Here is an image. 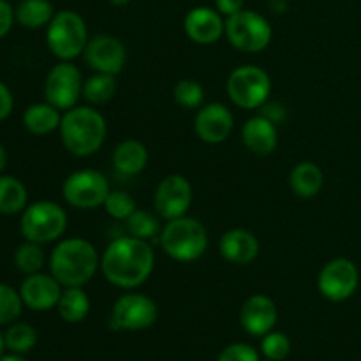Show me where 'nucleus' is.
<instances>
[{
  "label": "nucleus",
  "mask_w": 361,
  "mask_h": 361,
  "mask_svg": "<svg viewBox=\"0 0 361 361\" xmlns=\"http://www.w3.org/2000/svg\"><path fill=\"white\" fill-rule=\"evenodd\" d=\"M154 268L155 252L150 242L130 235L111 240L101 256V271L106 281L127 291L143 286Z\"/></svg>",
  "instance_id": "obj_1"
},
{
  "label": "nucleus",
  "mask_w": 361,
  "mask_h": 361,
  "mask_svg": "<svg viewBox=\"0 0 361 361\" xmlns=\"http://www.w3.org/2000/svg\"><path fill=\"white\" fill-rule=\"evenodd\" d=\"M99 268L101 256L85 238L60 240L49 254V274L63 288H85Z\"/></svg>",
  "instance_id": "obj_2"
},
{
  "label": "nucleus",
  "mask_w": 361,
  "mask_h": 361,
  "mask_svg": "<svg viewBox=\"0 0 361 361\" xmlns=\"http://www.w3.org/2000/svg\"><path fill=\"white\" fill-rule=\"evenodd\" d=\"M60 140L74 157H90L101 150L108 134V123L102 113L92 106H74L62 115Z\"/></svg>",
  "instance_id": "obj_3"
},
{
  "label": "nucleus",
  "mask_w": 361,
  "mask_h": 361,
  "mask_svg": "<svg viewBox=\"0 0 361 361\" xmlns=\"http://www.w3.org/2000/svg\"><path fill=\"white\" fill-rule=\"evenodd\" d=\"M162 250L178 263H192L203 257L208 249V231L201 221L194 217L175 219L166 222L159 235Z\"/></svg>",
  "instance_id": "obj_4"
},
{
  "label": "nucleus",
  "mask_w": 361,
  "mask_h": 361,
  "mask_svg": "<svg viewBox=\"0 0 361 361\" xmlns=\"http://www.w3.org/2000/svg\"><path fill=\"white\" fill-rule=\"evenodd\" d=\"M88 30L80 13L63 9L55 13L46 30V44L59 60H74L85 51Z\"/></svg>",
  "instance_id": "obj_5"
},
{
  "label": "nucleus",
  "mask_w": 361,
  "mask_h": 361,
  "mask_svg": "<svg viewBox=\"0 0 361 361\" xmlns=\"http://www.w3.org/2000/svg\"><path fill=\"white\" fill-rule=\"evenodd\" d=\"M67 222L66 208L55 201H37L21 212L20 229L25 240L44 245L56 242L66 233Z\"/></svg>",
  "instance_id": "obj_6"
},
{
  "label": "nucleus",
  "mask_w": 361,
  "mask_h": 361,
  "mask_svg": "<svg viewBox=\"0 0 361 361\" xmlns=\"http://www.w3.org/2000/svg\"><path fill=\"white\" fill-rule=\"evenodd\" d=\"M229 99L242 109H259L268 102L271 94L270 74L259 66L245 63L229 74L226 83Z\"/></svg>",
  "instance_id": "obj_7"
},
{
  "label": "nucleus",
  "mask_w": 361,
  "mask_h": 361,
  "mask_svg": "<svg viewBox=\"0 0 361 361\" xmlns=\"http://www.w3.org/2000/svg\"><path fill=\"white\" fill-rule=\"evenodd\" d=\"M271 25L257 11L242 9L226 18V37L233 48L243 53H261L271 42Z\"/></svg>",
  "instance_id": "obj_8"
},
{
  "label": "nucleus",
  "mask_w": 361,
  "mask_h": 361,
  "mask_svg": "<svg viewBox=\"0 0 361 361\" xmlns=\"http://www.w3.org/2000/svg\"><path fill=\"white\" fill-rule=\"evenodd\" d=\"M111 192L109 182L97 169H78L71 173L62 185V196L69 207L78 210H94L102 207Z\"/></svg>",
  "instance_id": "obj_9"
},
{
  "label": "nucleus",
  "mask_w": 361,
  "mask_h": 361,
  "mask_svg": "<svg viewBox=\"0 0 361 361\" xmlns=\"http://www.w3.org/2000/svg\"><path fill=\"white\" fill-rule=\"evenodd\" d=\"M157 303L143 293H126L111 309L109 326L116 331H141L157 321Z\"/></svg>",
  "instance_id": "obj_10"
},
{
  "label": "nucleus",
  "mask_w": 361,
  "mask_h": 361,
  "mask_svg": "<svg viewBox=\"0 0 361 361\" xmlns=\"http://www.w3.org/2000/svg\"><path fill=\"white\" fill-rule=\"evenodd\" d=\"M83 74L69 60H60L56 66L49 69L44 81L46 102L55 106L60 111L78 106V101L83 95Z\"/></svg>",
  "instance_id": "obj_11"
},
{
  "label": "nucleus",
  "mask_w": 361,
  "mask_h": 361,
  "mask_svg": "<svg viewBox=\"0 0 361 361\" xmlns=\"http://www.w3.org/2000/svg\"><path fill=\"white\" fill-rule=\"evenodd\" d=\"M360 286V270L348 257H335L321 268L317 289L328 302L341 303L351 298Z\"/></svg>",
  "instance_id": "obj_12"
},
{
  "label": "nucleus",
  "mask_w": 361,
  "mask_h": 361,
  "mask_svg": "<svg viewBox=\"0 0 361 361\" xmlns=\"http://www.w3.org/2000/svg\"><path fill=\"white\" fill-rule=\"evenodd\" d=\"M192 204V185L183 175L173 173L159 182L154 194L155 214L169 222L183 217Z\"/></svg>",
  "instance_id": "obj_13"
},
{
  "label": "nucleus",
  "mask_w": 361,
  "mask_h": 361,
  "mask_svg": "<svg viewBox=\"0 0 361 361\" xmlns=\"http://www.w3.org/2000/svg\"><path fill=\"white\" fill-rule=\"evenodd\" d=\"M85 62L95 73L118 76L127 63V48L111 34H99L88 39L83 51Z\"/></svg>",
  "instance_id": "obj_14"
},
{
  "label": "nucleus",
  "mask_w": 361,
  "mask_h": 361,
  "mask_svg": "<svg viewBox=\"0 0 361 361\" xmlns=\"http://www.w3.org/2000/svg\"><path fill=\"white\" fill-rule=\"evenodd\" d=\"M235 129V116L222 102L203 104L194 118V133L203 143L221 145L231 136Z\"/></svg>",
  "instance_id": "obj_15"
},
{
  "label": "nucleus",
  "mask_w": 361,
  "mask_h": 361,
  "mask_svg": "<svg viewBox=\"0 0 361 361\" xmlns=\"http://www.w3.org/2000/svg\"><path fill=\"white\" fill-rule=\"evenodd\" d=\"M63 286L53 277L51 274H32L25 277L20 286V295L23 300V305L35 312H48L59 305V300L62 296Z\"/></svg>",
  "instance_id": "obj_16"
},
{
  "label": "nucleus",
  "mask_w": 361,
  "mask_h": 361,
  "mask_svg": "<svg viewBox=\"0 0 361 361\" xmlns=\"http://www.w3.org/2000/svg\"><path fill=\"white\" fill-rule=\"evenodd\" d=\"M183 30L192 42L201 46L215 44L226 34V21L217 9L197 6L185 14Z\"/></svg>",
  "instance_id": "obj_17"
},
{
  "label": "nucleus",
  "mask_w": 361,
  "mask_h": 361,
  "mask_svg": "<svg viewBox=\"0 0 361 361\" xmlns=\"http://www.w3.org/2000/svg\"><path fill=\"white\" fill-rule=\"evenodd\" d=\"M277 305L267 295L249 296L240 309V324L252 337H264L270 334L277 324Z\"/></svg>",
  "instance_id": "obj_18"
},
{
  "label": "nucleus",
  "mask_w": 361,
  "mask_h": 361,
  "mask_svg": "<svg viewBox=\"0 0 361 361\" xmlns=\"http://www.w3.org/2000/svg\"><path fill=\"white\" fill-rule=\"evenodd\" d=\"M219 254L228 263L245 267V264L252 263L259 254V240L247 229H229L219 240Z\"/></svg>",
  "instance_id": "obj_19"
},
{
  "label": "nucleus",
  "mask_w": 361,
  "mask_h": 361,
  "mask_svg": "<svg viewBox=\"0 0 361 361\" xmlns=\"http://www.w3.org/2000/svg\"><path fill=\"white\" fill-rule=\"evenodd\" d=\"M242 141L249 152L259 157L274 154L279 145L277 123L271 122L264 115H254L243 123Z\"/></svg>",
  "instance_id": "obj_20"
},
{
  "label": "nucleus",
  "mask_w": 361,
  "mask_h": 361,
  "mask_svg": "<svg viewBox=\"0 0 361 361\" xmlns=\"http://www.w3.org/2000/svg\"><path fill=\"white\" fill-rule=\"evenodd\" d=\"M148 164V150L141 141L123 140L113 150V166L123 176H137Z\"/></svg>",
  "instance_id": "obj_21"
},
{
  "label": "nucleus",
  "mask_w": 361,
  "mask_h": 361,
  "mask_svg": "<svg viewBox=\"0 0 361 361\" xmlns=\"http://www.w3.org/2000/svg\"><path fill=\"white\" fill-rule=\"evenodd\" d=\"M324 185L323 169L312 161H302L289 173V187L302 200H310L321 192Z\"/></svg>",
  "instance_id": "obj_22"
},
{
  "label": "nucleus",
  "mask_w": 361,
  "mask_h": 361,
  "mask_svg": "<svg viewBox=\"0 0 361 361\" xmlns=\"http://www.w3.org/2000/svg\"><path fill=\"white\" fill-rule=\"evenodd\" d=\"M62 122L60 109L49 102H35L30 104L23 113V126L34 136H48L55 133Z\"/></svg>",
  "instance_id": "obj_23"
},
{
  "label": "nucleus",
  "mask_w": 361,
  "mask_h": 361,
  "mask_svg": "<svg viewBox=\"0 0 361 361\" xmlns=\"http://www.w3.org/2000/svg\"><path fill=\"white\" fill-rule=\"evenodd\" d=\"M56 310L66 323L78 324L90 312V298L83 288H63Z\"/></svg>",
  "instance_id": "obj_24"
},
{
  "label": "nucleus",
  "mask_w": 361,
  "mask_h": 361,
  "mask_svg": "<svg viewBox=\"0 0 361 361\" xmlns=\"http://www.w3.org/2000/svg\"><path fill=\"white\" fill-rule=\"evenodd\" d=\"M14 14L21 27L28 30H37V28L48 27L49 21L55 16V9L49 0H21L14 9Z\"/></svg>",
  "instance_id": "obj_25"
},
{
  "label": "nucleus",
  "mask_w": 361,
  "mask_h": 361,
  "mask_svg": "<svg viewBox=\"0 0 361 361\" xmlns=\"http://www.w3.org/2000/svg\"><path fill=\"white\" fill-rule=\"evenodd\" d=\"M28 192L21 180L11 175H0V214L14 215L27 208Z\"/></svg>",
  "instance_id": "obj_26"
},
{
  "label": "nucleus",
  "mask_w": 361,
  "mask_h": 361,
  "mask_svg": "<svg viewBox=\"0 0 361 361\" xmlns=\"http://www.w3.org/2000/svg\"><path fill=\"white\" fill-rule=\"evenodd\" d=\"M116 92V76L104 73H95L83 83V97L90 104L101 106L113 99Z\"/></svg>",
  "instance_id": "obj_27"
},
{
  "label": "nucleus",
  "mask_w": 361,
  "mask_h": 361,
  "mask_svg": "<svg viewBox=\"0 0 361 361\" xmlns=\"http://www.w3.org/2000/svg\"><path fill=\"white\" fill-rule=\"evenodd\" d=\"M4 337H6V348L16 355H27L37 344V331L28 323H13L7 328Z\"/></svg>",
  "instance_id": "obj_28"
},
{
  "label": "nucleus",
  "mask_w": 361,
  "mask_h": 361,
  "mask_svg": "<svg viewBox=\"0 0 361 361\" xmlns=\"http://www.w3.org/2000/svg\"><path fill=\"white\" fill-rule=\"evenodd\" d=\"M159 219H161L159 215H154L152 212L143 210V208H137L126 221L127 231H129L130 236H136V238L150 242L152 238L159 236L162 231Z\"/></svg>",
  "instance_id": "obj_29"
},
{
  "label": "nucleus",
  "mask_w": 361,
  "mask_h": 361,
  "mask_svg": "<svg viewBox=\"0 0 361 361\" xmlns=\"http://www.w3.org/2000/svg\"><path fill=\"white\" fill-rule=\"evenodd\" d=\"M44 263L46 254L44 250H42L41 243L25 240V243H21L16 249V252H14V264H16L18 270L25 275H32L41 271Z\"/></svg>",
  "instance_id": "obj_30"
},
{
  "label": "nucleus",
  "mask_w": 361,
  "mask_h": 361,
  "mask_svg": "<svg viewBox=\"0 0 361 361\" xmlns=\"http://www.w3.org/2000/svg\"><path fill=\"white\" fill-rule=\"evenodd\" d=\"M173 99L180 108L200 109L204 102V88L192 78L180 80L173 88Z\"/></svg>",
  "instance_id": "obj_31"
},
{
  "label": "nucleus",
  "mask_w": 361,
  "mask_h": 361,
  "mask_svg": "<svg viewBox=\"0 0 361 361\" xmlns=\"http://www.w3.org/2000/svg\"><path fill=\"white\" fill-rule=\"evenodd\" d=\"M104 212L115 221H127L137 210V203L126 190H111L104 201Z\"/></svg>",
  "instance_id": "obj_32"
},
{
  "label": "nucleus",
  "mask_w": 361,
  "mask_h": 361,
  "mask_svg": "<svg viewBox=\"0 0 361 361\" xmlns=\"http://www.w3.org/2000/svg\"><path fill=\"white\" fill-rule=\"evenodd\" d=\"M20 291L0 282V324H13L23 310Z\"/></svg>",
  "instance_id": "obj_33"
},
{
  "label": "nucleus",
  "mask_w": 361,
  "mask_h": 361,
  "mask_svg": "<svg viewBox=\"0 0 361 361\" xmlns=\"http://www.w3.org/2000/svg\"><path fill=\"white\" fill-rule=\"evenodd\" d=\"M261 353L270 361H282L291 353V341L282 331L271 330L261 341Z\"/></svg>",
  "instance_id": "obj_34"
},
{
  "label": "nucleus",
  "mask_w": 361,
  "mask_h": 361,
  "mask_svg": "<svg viewBox=\"0 0 361 361\" xmlns=\"http://www.w3.org/2000/svg\"><path fill=\"white\" fill-rule=\"evenodd\" d=\"M217 361H259V355L252 345L236 342L222 349Z\"/></svg>",
  "instance_id": "obj_35"
},
{
  "label": "nucleus",
  "mask_w": 361,
  "mask_h": 361,
  "mask_svg": "<svg viewBox=\"0 0 361 361\" xmlns=\"http://www.w3.org/2000/svg\"><path fill=\"white\" fill-rule=\"evenodd\" d=\"M14 20H16V14H14L13 6L7 0H0V39L9 34Z\"/></svg>",
  "instance_id": "obj_36"
},
{
  "label": "nucleus",
  "mask_w": 361,
  "mask_h": 361,
  "mask_svg": "<svg viewBox=\"0 0 361 361\" xmlns=\"http://www.w3.org/2000/svg\"><path fill=\"white\" fill-rule=\"evenodd\" d=\"M13 108H14L13 94H11L9 87H7L4 81H0V122L6 120L7 116L13 113Z\"/></svg>",
  "instance_id": "obj_37"
},
{
  "label": "nucleus",
  "mask_w": 361,
  "mask_h": 361,
  "mask_svg": "<svg viewBox=\"0 0 361 361\" xmlns=\"http://www.w3.org/2000/svg\"><path fill=\"white\" fill-rule=\"evenodd\" d=\"M215 9H217L222 16L229 18L243 9V0H215Z\"/></svg>",
  "instance_id": "obj_38"
},
{
  "label": "nucleus",
  "mask_w": 361,
  "mask_h": 361,
  "mask_svg": "<svg viewBox=\"0 0 361 361\" xmlns=\"http://www.w3.org/2000/svg\"><path fill=\"white\" fill-rule=\"evenodd\" d=\"M6 166H7V152L6 148L0 145V175H2V171L6 169Z\"/></svg>",
  "instance_id": "obj_39"
},
{
  "label": "nucleus",
  "mask_w": 361,
  "mask_h": 361,
  "mask_svg": "<svg viewBox=\"0 0 361 361\" xmlns=\"http://www.w3.org/2000/svg\"><path fill=\"white\" fill-rule=\"evenodd\" d=\"M0 361H28V360L23 358L21 355H16V353H11V355L0 356Z\"/></svg>",
  "instance_id": "obj_40"
},
{
  "label": "nucleus",
  "mask_w": 361,
  "mask_h": 361,
  "mask_svg": "<svg viewBox=\"0 0 361 361\" xmlns=\"http://www.w3.org/2000/svg\"><path fill=\"white\" fill-rule=\"evenodd\" d=\"M4 351H6V337H4V334L0 331V356H4Z\"/></svg>",
  "instance_id": "obj_41"
},
{
  "label": "nucleus",
  "mask_w": 361,
  "mask_h": 361,
  "mask_svg": "<svg viewBox=\"0 0 361 361\" xmlns=\"http://www.w3.org/2000/svg\"><path fill=\"white\" fill-rule=\"evenodd\" d=\"M109 2L113 4V6H127V4L130 2V0H109Z\"/></svg>",
  "instance_id": "obj_42"
}]
</instances>
